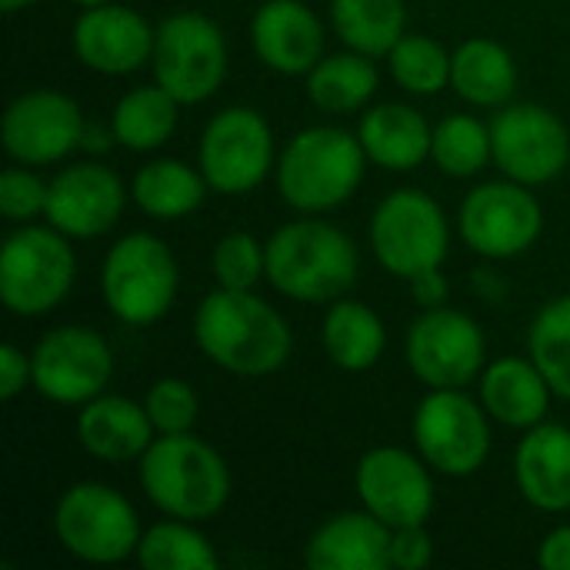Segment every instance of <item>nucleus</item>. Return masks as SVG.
Returning a JSON list of instances; mask_svg holds the SVG:
<instances>
[{"instance_id":"30","label":"nucleus","mask_w":570,"mask_h":570,"mask_svg":"<svg viewBox=\"0 0 570 570\" xmlns=\"http://www.w3.org/2000/svg\"><path fill=\"white\" fill-rule=\"evenodd\" d=\"M381 83L374 57L347 50L334 57H321L317 67L307 73V97L324 114H354L367 107Z\"/></svg>"},{"instance_id":"39","label":"nucleus","mask_w":570,"mask_h":570,"mask_svg":"<svg viewBox=\"0 0 570 570\" xmlns=\"http://www.w3.org/2000/svg\"><path fill=\"white\" fill-rule=\"evenodd\" d=\"M424 528L428 524H411V528H397L391 534V568L421 570L431 564L434 548H431V534Z\"/></svg>"},{"instance_id":"36","label":"nucleus","mask_w":570,"mask_h":570,"mask_svg":"<svg viewBox=\"0 0 570 570\" xmlns=\"http://www.w3.org/2000/svg\"><path fill=\"white\" fill-rule=\"evenodd\" d=\"M210 271L217 277V287L254 291L267 277V244H261L247 230L224 234L210 254Z\"/></svg>"},{"instance_id":"42","label":"nucleus","mask_w":570,"mask_h":570,"mask_svg":"<svg viewBox=\"0 0 570 570\" xmlns=\"http://www.w3.org/2000/svg\"><path fill=\"white\" fill-rule=\"evenodd\" d=\"M448 281H444V274H441V267H434V271H424V274H417V277H411V294H414V301L428 311V307H444V301H448Z\"/></svg>"},{"instance_id":"19","label":"nucleus","mask_w":570,"mask_h":570,"mask_svg":"<svg viewBox=\"0 0 570 570\" xmlns=\"http://www.w3.org/2000/svg\"><path fill=\"white\" fill-rule=\"evenodd\" d=\"M154 40L157 27H150L144 13L120 3L87 7L70 30L73 57L104 77H124L150 63Z\"/></svg>"},{"instance_id":"25","label":"nucleus","mask_w":570,"mask_h":570,"mask_svg":"<svg viewBox=\"0 0 570 570\" xmlns=\"http://www.w3.org/2000/svg\"><path fill=\"white\" fill-rule=\"evenodd\" d=\"M357 137L371 164L401 174L421 167L431 157L434 127L411 104H377L364 110Z\"/></svg>"},{"instance_id":"15","label":"nucleus","mask_w":570,"mask_h":570,"mask_svg":"<svg viewBox=\"0 0 570 570\" xmlns=\"http://www.w3.org/2000/svg\"><path fill=\"white\" fill-rule=\"evenodd\" d=\"M491 150L504 177L541 187L570 164V130L541 104H504L491 120Z\"/></svg>"},{"instance_id":"40","label":"nucleus","mask_w":570,"mask_h":570,"mask_svg":"<svg viewBox=\"0 0 570 570\" xmlns=\"http://www.w3.org/2000/svg\"><path fill=\"white\" fill-rule=\"evenodd\" d=\"M30 357L17 344L0 347V401H13L30 384Z\"/></svg>"},{"instance_id":"29","label":"nucleus","mask_w":570,"mask_h":570,"mask_svg":"<svg viewBox=\"0 0 570 570\" xmlns=\"http://www.w3.org/2000/svg\"><path fill=\"white\" fill-rule=\"evenodd\" d=\"M177 110L180 100L174 94H167L160 83H144L127 90L114 114H110V130L117 137V144H124L134 154H147L164 147L174 130H177Z\"/></svg>"},{"instance_id":"7","label":"nucleus","mask_w":570,"mask_h":570,"mask_svg":"<svg viewBox=\"0 0 570 570\" xmlns=\"http://www.w3.org/2000/svg\"><path fill=\"white\" fill-rule=\"evenodd\" d=\"M53 534L60 548L83 564H120L137 558L144 531L134 504L120 491L100 481H80L60 494Z\"/></svg>"},{"instance_id":"2","label":"nucleus","mask_w":570,"mask_h":570,"mask_svg":"<svg viewBox=\"0 0 570 570\" xmlns=\"http://www.w3.org/2000/svg\"><path fill=\"white\" fill-rule=\"evenodd\" d=\"M361 271L354 240L327 220H294L267 240V281L297 304L341 301Z\"/></svg>"},{"instance_id":"43","label":"nucleus","mask_w":570,"mask_h":570,"mask_svg":"<svg viewBox=\"0 0 570 570\" xmlns=\"http://www.w3.org/2000/svg\"><path fill=\"white\" fill-rule=\"evenodd\" d=\"M110 140H117L114 137V130H107V127H83V140H80V147H87V150H94V154H100V150H110Z\"/></svg>"},{"instance_id":"24","label":"nucleus","mask_w":570,"mask_h":570,"mask_svg":"<svg viewBox=\"0 0 570 570\" xmlns=\"http://www.w3.org/2000/svg\"><path fill=\"white\" fill-rule=\"evenodd\" d=\"M551 397L554 391L531 357H498L481 374V404L504 428L531 431L544 424Z\"/></svg>"},{"instance_id":"27","label":"nucleus","mask_w":570,"mask_h":570,"mask_svg":"<svg viewBox=\"0 0 570 570\" xmlns=\"http://www.w3.org/2000/svg\"><path fill=\"white\" fill-rule=\"evenodd\" d=\"M321 341L334 367L347 374H361V371H371L384 357L387 331H384V321L367 304L341 297L324 314Z\"/></svg>"},{"instance_id":"13","label":"nucleus","mask_w":570,"mask_h":570,"mask_svg":"<svg viewBox=\"0 0 570 570\" xmlns=\"http://www.w3.org/2000/svg\"><path fill=\"white\" fill-rule=\"evenodd\" d=\"M544 230V210L528 184L518 180H491L474 187L461 210H458V234L461 240L488 257V261H511L534 247Z\"/></svg>"},{"instance_id":"35","label":"nucleus","mask_w":570,"mask_h":570,"mask_svg":"<svg viewBox=\"0 0 570 570\" xmlns=\"http://www.w3.org/2000/svg\"><path fill=\"white\" fill-rule=\"evenodd\" d=\"M387 70L417 97H434L451 87V53L428 33H404L387 53Z\"/></svg>"},{"instance_id":"8","label":"nucleus","mask_w":570,"mask_h":570,"mask_svg":"<svg viewBox=\"0 0 570 570\" xmlns=\"http://www.w3.org/2000/svg\"><path fill=\"white\" fill-rule=\"evenodd\" d=\"M371 247L377 264L394 277H417L448 261L451 224L444 207L417 190H391L371 214Z\"/></svg>"},{"instance_id":"26","label":"nucleus","mask_w":570,"mask_h":570,"mask_svg":"<svg viewBox=\"0 0 570 570\" xmlns=\"http://www.w3.org/2000/svg\"><path fill=\"white\" fill-rule=\"evenodd\" d=\"M451 87L468 104L498 110L518 94V63L504 43L471 37L451 53Z\"/></svg>"},{"instance_id":"1","label":"nucleus","mask_w":570,"mask_h":570,"mask_svg":"<svg viewBox=\"0 0 570 570\" xmlns=\"http://www.w3.org/2000/svg\"><path fill=\"white\" fill-rule=\"evenodd\" d=\"M194 341L200 354L227 374L267 377L291 357L294 334L277 307L254 291L217 287L197 304Z\"/></svg>"},{"instance_id":"44","label":"nucleus","mask_w":570,"mask_h":570,"mask_svg":"<svg viewBox=\"0 0 570 570\" xmlns=\"http://www.w3.org/2000/svg\"><path fill=\"white\" fill-rule=\"evenodd\" d=\"M30 3H37V0H0L3 13H17V10H23V7H30Z\"/></svg>"},{"instance_id":"33","label":"nucleus","mask_w":570,"mask_h":570,"mask_svg":"<svg viewBox=\"0 0 570 570\" xmlns=\"http://www.w3.org/2000/svg\"><path fill=\"white\" fill-rule=\"evenodd\" d=\"M528 357L548 377L554 397L570 401V294L548 301L528 331Z\"/></svg>"},{"instance_id":"5","label":"nucleus","mask_w":570,"mask_h":570,"mask_svg":"<svg viewBox=\"0 0 570 570\" xmlns=\"http://www.w3.org/2000/svg\"><path fill=\"white\" fill-rule=\"evenodd\" d=\"M180 291V271L170 247L147 234L134 230L120 237L100 267V294L107 311L127 327H150L170 314Z\"/></svg>"},{"instance_id":"31","label":"nucleus","mask_w":570,"mask_h":570,"mask_svg":"<svg viewBox=\"0 0 570 570\" xmlns=\"http://www.w3.org/2000/svg\"><path fill=\"white\" fill-rule=\"evenodd\" d=\"M331 23L347 50L377 60L404 37L407 7L404 0H331Z\"/></svg>"},{"instance_id":"4","label":"nucleus","mask_w":570,"mask_h":570,"mask_svg":"<svg viewBox=\"0 0 570 570\" xmlns=\"http://www.w3.org/2000/svg\"><path fill=\"white\" fill-rule=\"evenodd\" d=\"M364 144L344 127H307L287 140L277 160V190L301 214H324L347 204L364 180Z\"/></svg>"},{"instance_id":"32","label":"nucleus","mask_w":570,"mask_h":570,"mask_svg":"<svg viewBox=\"0 0 570 570\" xmlns=\"http://www.w3.org/2000/svg\"><path fill=\"white\" fill-rule=\"evenodd\" d=\"M137 561L144 570H217V554L194 521H160L140 534Z\"/></svg>"},{"instance_id":"16","label":"nucleus","mask_w":570,"mask_h":570,"mask_svg":"<svg viewBox=\"0 0 570 570\" xmlns=\"http://www.w3.org/2000/svg\"><path fill=\"white\" fill-rule=\"evenodd\" d=\"M83 127L73 97L50 87L23 90L3 110V150L23 167H47L80 147Z\"/></svg>"},{"instance_id":"17","label":"nucleus","mask_w":570,"mask_h":570,"mask_svg":"<svg viewBox=\"0 0 570 570\" xmlns=\"http://www.w3.org/2000/svg\"><path fill=\"white\" fill-rule=\"evenodd\" d=\"M354 488L374 518H381L391 531L428 524L434 514V481L428 461L407 454L401 448H374L357 461Z\"/></svg>"},{"instance_id":"34","label":"nucleus","mask_w":570,"mask_h":570,"mask_svg":"<svg viewBox=\"0 0 570 570\" xmlns=\"http://www.w3.org/2000/svg\"><path fill=\"white\" fill-rule=\"evenodd\" d=\"M431 160L438 164L441 174L448 177H474L488 167V160H494L491 150V127L481 124L471 114H448L438 127H434V140H431Z\"/></svg>"},{"instance_id":"12","label":"nucleus","mask_w":570,"mask_h":570,"mask_svg":"<svg viewBox=\"0 0 570 570\" xmlns=\"http://www.w3.org/2000/svg\"><path fill=\"white\" fill-rule=\"evenodd\" d=\"M30 387L63 407H80L107 391L114 374L110 344L80 324H63L47 331L30 354Z\"/></svg>"},{"instance_id":"14","label":"nucleus","mask_w":570,"mask_h":570,"mask_svg":"<svg viewBox=\"0 0 570 570\" xmlns=\"http://www.w3.org/2000/svg\"><path fill=\"white\" fill-rule=\"evenodd\" d=\"M411 374L428 387H468L488 367L481 324L454 307H428L404 341Z\"/></svg>"},{"instance_id":"9","label":"nucleus","mask_w":570,"mask_h":570,"mask_svg":"<svg viewBox=\"0 0 570 570\" xmlns=\"http://www.w3.org/2000/svg\"><path fill=\"white\" fill-rule=\"evenodd\" d=\"M227 40L224 30L197 10H177L160 20L154 40V77L180 104L210 100L227 77Z\"/></svg>"},{"instance_id":"45","label":"nucleus","mask_w":570,"mask_h":570,"mask_svg":"<svg viewBox=\"0 0 570 570\" xmlns=\"http://www.w3.org/2000/svg\"><path fill=\"white\" fill-rule=\"evenodd\" d=\"M80 10H87V7H100V3H114V0H73Z\"/></svg>"},{"instance_id":"10","label":"nucleus","mask_w":570,"mask_h":570,"mask_svg":"<svg viewBox=\"0 0 570 570\" xmlns=\"http://www.w3.org/2000/svg\"><path fill=\"white\" fill-rule=\"evenodd\" d=\"M488 411L464 387H431L414 411V444L431 471L448 478H471L488 464L491 428Z\"/></svg>"},{"instance_id":"6","label":"nucleus","mask_w":570,"mask_h":570,"mask_svg":"<svg viewBox=\"0 0 570 570\" xmlns=\"http://www.w3.org/2000/svg\"><path fill=\"white\" fill-rule=\"evenodd\" d=\"M77 257L57 227H17L0 250V301L17 317H43L73 291Z\"/></svg>"},{"instance_id":"3","label":"nucleus","mask_w":570,"mask_h":570,"mask_svg":"<svg viewBox=\"0 0 570 570\" xmlns=\"http://www.w3.org/2000/svg\"><path fill=\"white\" fill-rule=\"evenodd\" d=\"M137 471L147 501L167 518L204 524L214 521L230 501L227 461L190 431L157 434Z\"/></svg>"},{"instance_id":"18","label":"nucleus","mask_w":570,"mask_h":570,"mask_svg":"<svg viewBox=\"0 0 570 570\" xmlns=\"http://www.w3.org/2000/svg\"><path fill=\"white\" fill-rule=\"evenodd\" d=\"M124 207H127V190L117 170L87 160V164L63 167L47 184L43 220L67 237L94 240L120 220Z\"/></svg>"},{"instance_id":"21","label":"nucleus","mask_w":570,"mask_h":570,"mask_svg":"<svg viewBox=\"0 0 570 570\" xmlns=\"http://www.w3.org/2000/svg\"><path fill=\"white\" fill-rule=\"evenodd\" d=\"M154 438H157V428L147 407L124 394H97L94 401L80 404L77 441L97 461H107V464L140 461L144 451L154 444Z\"/></svg>"},{"instance_id":"11","label":"nucleus","mask_w":570,"mask_h":570,"mask_svg":"<svg viewBox=\"0 0 570 570\" xmlns=\"http://www.w3.org/2000/svg\"><path fill=\"white\" fill-rule=\"evenodd\" d=\"M197 167L210 190L240 197L257 190L274 167V134L261 110L224 107L200 134Z\"/></svg>"},{"instance_id":"28","label":"nucleus","mask_w":570,"mask_h":570,"mask_svg":"<svg viewBox=\"0 0 570 570\" xmlns=\"http://www.w3.org/2000/svg\"><path fill=\"white\" fill-rule=\"evenodd\" d=\"M207 190L210 184L204 180L200 167H190L174 157L144 164L134 174V187H130L134 204L154 220H180L194 214L204 204Z\"/></svg>"},{"instance_id":"37","label":"nucleus","mask_w":570,"mask_h":570,"mask_svg":"<svg viewBox=\"0 0 570 570\" xmlns=\"http://www.w3.org/2000/svg\"><path fill=\"white\" fill-rule=\"evenodd\" d=\"M144 407L157 428V434H187L197 424L200 397L197 391L180 377H160L144 397Z\"/></svg>"},{"instance_id":"41","label":"nucleus","mask_w":570,"mask_h":570,"mask_svg":"<svg viewBox=\"0 0 570 570\" xmlns=\"http://www.w3.org/2000/svg\"><path fill=\"white\" fill-rule=\"evenodd\" d=\"M538 564L544 570H570V524L554 528L541 548H538Z\"/></svg>"},{"instance_id":"20","label":"nucleus","mask_w":570,"mask_h":570,"mask_svg":"<svg viewBox=\"0 0 570 570\" xmlns=\"http://www.w3.org/2000/svg\"><path fill=\"white\" fill-rule=\"evenodd\" d=\"M250 43L274 73L307 77L324 57V23L304 0H264L250 20Z\"/></svg>"},{"instance_id":"38","label":"nucleus","mask_w":570,"mask_h":570,"mask_svg":"<svg viewBox=\"0 0 570 570\" xmlns=\"http://www.w3.org/2000/svg\"><path fill=\"white\" fill-rule=\"evenodd\" d=\"M43 210H47V184L23 164L7 167L0 174V214L13 224H23L43 217Z\"/></svg>"},{"instance_id":"22","label":"nucleus","mask_w":570,"mask_h":570,"mask_svg":"<svg viewBox=\"0 0 570 570\" xmlns=\"http://www.w3.org/2000/svg\"><path fill=\"white\" fill-rule=\"evenodd\" d=\"M391 534L371 511H341L307 538L304 564L311 570H387Z\"/></svg>"},{"instance_id":"23","label":"nucleus","mask_w":570,"mask_h":570,"mask_svg":"<svg viewBox=\"0 0 570 570\" xmlns=\"http://www.w3.org/2000/svg\"><path fill=\"white\" fill-rule=\"evenodd\" d=\"M514 481L521 498L544 511H570V428L538 424L524 431L514 451Z\"/></svg>"}]
</instances>
